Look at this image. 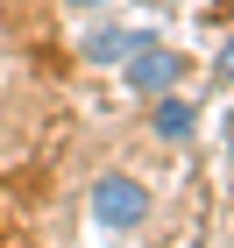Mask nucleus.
<instances>
[{"mask_svg": "<svg viewBox=\"0 0 234 248\" xmlns=\"http://www.w3.org/2000/svg\"><path fill=\"white\" fill-rule=\"evenodd\" d=\"M142 43H156V36H142V29H99V36L85 43V57L93 64H121V57H135Z\"/></svg>", "mask_w": 234, "mask_h": 248, "instance_id": "20e7f679", "label": "nucleus"}, {"mask_svg": "<svg viewBox=\"0 0 234 248\" xmlns=\"http://www.w3.org/2000/svg\"><path fill=\"white\" fill-rule=\"evenodd\" d=\"M149 128L163 135V142H185V135L199 128V107H192V99H177V93H156V114H149Z\"/></svg>", "mask_w": 234, "mask_h": 248, "instance_id": "7ed1b4c3", "label": "nucleus"}, {"mask_svg": "<svg viewBox=\"0 0 234 248\" xmlns=\"http://www.w3.org/2000/svg\"><path fill=\"white\" fill-rule=\"evenodd\" d=\"M85 206H93V220H99V227L128 234V227H142V220H149V191H142L128 170H107V177H93Z\"/></svg>", "mask_w": 234, "mask_h": 248, "instance_id": "f257e3e1", "label": "nucleus"}, {"mask_svg": "<svg viewBox=\"0 0 234 248\" xmlns=\"http://www.w3.org/2000/svg\"><path fill=\"white\" fill-rule=\"evenodd\" d=\"M177 78H185V57H177V50H163V43H142L135 57H128V85H135V93H177Z\"/></svg>", "mask_w": 234, "mask_h": 248, "instance_id": "f03ea898", "label": "nucleus"}, {"mask_svg": "<svg viewBox=\"0 0 234 248\" xmlns=\"http://www.w3.org/2000/svg\"><path fill=\"white\" fill-rule=\"evenodd\" d=\"M71 7H107V0H71Z\"/></svg>", "mask_w": 234, "mask_h": 248, "instance_id": "423d86ee", "label": "nucleus"}, {"mask_svg": "<svg viewBox=\"0 0 234 248\" xmlns=\"http://www.w3.org/2000/svg\"><path fill=\"white\" fill-rule=\"evenodd\" d=\"M213 71H220V78H234V36L220 43V57H213Z\"/></svg>", "mask_w": 234, "mask_h": 248, "instance_id": "39448f33", "label": "nucleus"}]
</instances>
